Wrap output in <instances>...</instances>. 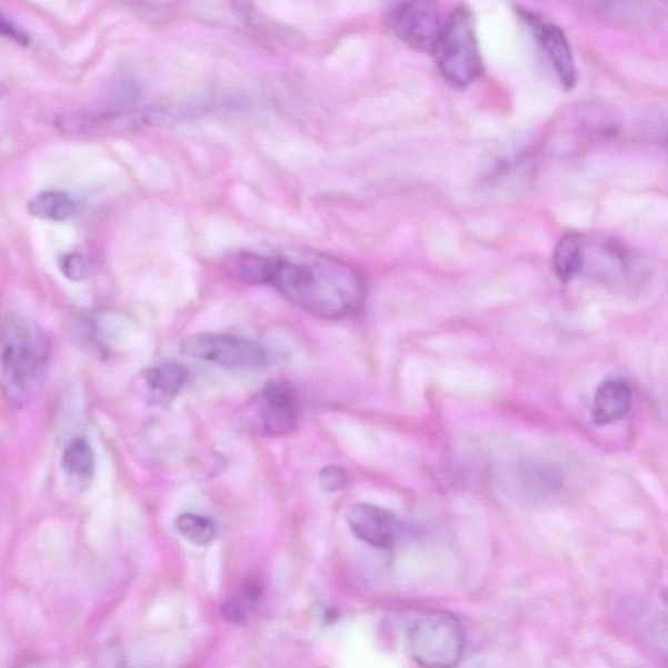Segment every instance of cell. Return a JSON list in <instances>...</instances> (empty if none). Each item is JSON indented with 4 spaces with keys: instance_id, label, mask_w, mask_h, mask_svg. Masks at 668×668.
<instances>
[{
    "instance_id": "obj_19",
    "label": "cell",
    "mask_w": 668,
    "mask_h": 668,
    "mask_svg": "<svg viewBox=\"0 0 668 668\" xmlns=\"http://www.w3.org/2000/svg\"><path fill=\"white\" fill-rule=\"evenodd\" d=\"M0 37H4V39L12 40L18 42L19 44H28L29 36L21 30L17 24L6 18L2 12H0Z\"/></svg>"
},
{
    "instance_id": "obj_18",
    "label": "cell",
    "mask_w": 668,
    "mask_h": 668,
    "mask_svg": "<svg viewBox=\"0 0 668 668\" xmlns=\"http://www.w3.org/2000/svg\"><path fill=\"white\" fill-rule=\"evenodd\" d=\"M348 485V475L340 467L329 465L320 471L319 486L327 493H332L345 489Z\"/></svg>"
},
{
    "instance_id": "obj_9",
    "label": "cell",
    "mask_w": 668,
    "mask_h": 668,
    "mask_svg": "<svg viewBox=\"0 0 668 668\" xmlns=\"http://www.w3.org/2000/svg\"><path fill=\"white\" fill-rule=\"evenodd\" d=\"M520 13L530 26L532 33L536 34L540 47L546 51V56L549 57L562 87L572 89L577 82V71L572 50H570L565 32L536 13L525 10H521Z\"/></svg>"
},
{
    "instance_id": "obj_4",
    "label": "cell",
    "mask_w": 668,
    "mask_h": 668,
    "mask_svg": "<svg viewBox=\"0 0 668 668\" xmlns=\"http://www.w3.org/2000/svg\"><path fill=\"white\" fill-rule=\"evenodd\" d=\"M407 647L419 666L453 668L459 665L465 648L462 622L452 612H427L410 626Z\"/></svg>"
},
{
    "instance_id": "obj_8",
    "label": "cell",
    "mask_w": 668,
    "mask_h": 668,
    "mask_svg": "<svg viewBox=\"0 0 668 668\" xmlns=\"http://www.w3.org/2000/svg\"><path fill=\"white\" fill-rule=\"evenodd\" d=\"M347 522L359 540L379 549L393 546L400 535V524L389 510L367 502L352 505Z\"/></svg>"
},
{
    "instance_id": "obj_6",
    "label": "cell",
    "mask_w": 668,
    "mask_h": 668,
    "mask_svg": "<svg viewBox=\"0 0 668 668\" xmlns=\"http://www.w3.org/2000/svg\"><path fill=\"white\" fill-rule=\"evenodd\" d=\"M387 22L397 39L423 52H432L446 24L438 7L429 2L397 4L389 11Z\"/></svg>"
},
{
    "instance_id": "obj_14",
    "label": "cell",
    "mask_w": 668,
    "mask_h": 668,
    "mask_svg": "<svg viewBox=\"0 0 668 668\" xmlns=\"http://www.w3.org/2000/svg\"><path fill=\"white\" fill-rule=\"evenodd\" d=\"M67 476L78 480H87L93 476L94 452L86 439H73L66 447L62 460Z\"/></svg>"
},
{
    "instance_id": "obj_3",
    "label": "cell",
    "mask_w": 668,
    "mask_h": 668,
    "mask_svg": "<svg viewBox=\"0 0 668 668\" xmlns=\"http://www.w3.org/2000/svg\"><path fill=\"white\" fill-rule=\"evenodd\" d=\"M442 77L457 88L475 82L483 72L476 18L468 4L456 7L432 50Z\"/></svg>"
},
{
    "instance_id": "obj_2",
    "label": "cell",
    "mask_w": 668,
    "mask_h": 668,
    "mask_svg": "<svg viewBox=\"0 0 668 668\" xmlns=\"http://www.w3.org/2000/svg\"><path fill=\"white\" fill-rule=\"evenodd\" d=\"M50 347L40 328L17 312L0 322V363L7 393L26 402L40 387L47 372Z\"/></svg>"
},
{
    "instance_id": "obj_10",
    "label": "cell",
    "mask_w": 668,
    "mask_h": 668,
    "mask_svg": "<svg viewBox=\"0 0 668 668\" xmlns=\"http://www.w3.org/2000/svg\"><path fill=\"white\" fill-rule=\"evenodd\" d=\"M632 407V390L625 379H607L597 389L591 417L597 426L618 422Z\"/></svg>"
},
{
    "instance_id": "obj_15",
    "label": "cell",
    "mask_w": 668,
    "mask_h": 668,
    "mask_svg": "<svg viewBox=\"0 0 668 668\" xmlns=\"http://www.w3.org/2000/svg\"><path fill=\"white\" fill-rule=\"evenodd\" d=\"M261 595L262 590L258 582H247L237 596L222 606L223 619L235 625L245 622L257 609Z\"/></svg>"
},
{
    "instance_id": "obj_13",
    "label": "cell",
    "mask_w": 668,
    "mask_h": 668,
    "mask_svg": "<svg viewBox=\"0 0 668 668\" xmlns=\"http://www.w3.org/2000/svg\"><path fill=\"white\" fill-rule=\"evenodd\" d=\"M29 213L44 221L64 222L72 219L77 205L62 191H44L36 197L28 207Z\"/></svg>"
},
{
    "instance_id": "obj_5",
    "label": "cell",
    "mask_w": 668,
    "mask_h": 668,
    "mask_svg": "<svg viewBox=\"0 0 668 668\" xmlns=\"http://www.w3.org/2000/svg\"><path fill=\"white\" fill-rule=\"evenodd\" d=\"M183 356L207 360L229 370H257L267 362V352L258 342L221 333H197L180 342Z\"/></svg>"
},
{
    "instance_id": "obj_20",
    "label": "cell",
    "mask_w": 668,
    "mask_h": 668,
    "mask_svg": "<svg viewBox=\"0 0 668 668\" xmlns=\"http://www.w3.org/2000/svg\"><path fill=\"white\" fill-rule=\"evenodd\" d=\"M7 93V88L2 84H0V99H2V97H4Z\"/></svg>"
},
{
    "instance_id": "obj_17",
    "label": "cell",
    "mask_w": 668,
    "mask_h": 668,
    "mask_svg": "<svg viewBox=\"0 0 668 668\" xmlns=\"http://www.w3.org/2000/svg\"><path fill=\"white\" fill-rule=\"evenodd\" d=\"M60 270H62L66 279L74 282L82 281L89 276V261L84 255L78 252L67 253L60 261Z\"/></svg>"
},
{
    "instance_id": "obj_7",
    "label": "cell",
    "mask_w": 668,
    "mask_h": 668,
    "mask_svg": "<svg viewBox=\"0 0 668 668\" xmlns=\"http://www.w3.org/2000/svg\"><path fill=\"white\" fill-rule=\"evenodd\" d=\"M257 416L261 431L269 437L295 432L299 422V403L288 381H270L257 397Z\"/></svg>"
},
{
    "instance_id": "obj_1",
    "label": "cell",
    "mask_w": 668,
    "mask_h": 668,
    "mask_svg": "<svg viewBox=\"0 0 668 668\" xmlns=\"http://www.w3.org/2000/svg\"><path fill=\"white\" fill-rule=\"evenodd\" d=\"M266 283L300 310L337 320L362 306L365 283L347 262L315 251H289L266 257Z\"/></svg>"
},
{
    "instance_id": "obj_12",
    "label": "cell",
    "mask_w": 668,
    "mask_h": 668,
    "mask_svg": "<svg viewBox=\"0 0 668 668\" xmlns=\"http://www.w3.org/2000/svg\"><path fill=\"white\" fill-rule=\"evenodd\" d=\"M147 386L154 396L162 399H175L182 390L187 379L183 366L176 362H164L144 372Z\"/></svg>"
},
{
    "instance_id": "obj_16",
    "label": "cell",
    "mask_w": 668,
    "mask_h": 668,
    "mask_svg": "<svg viewBox=\"0 0 668 668\" xmlns=\"http://www.w3.org/2000/svg\"><path fill=\"white\" fill-rule=\"evenodd\" d=\"M177 529L189 542L206 546L216 537V524L209 517L197 514H183L177 519Z\"/></svg>"
},
{
    "instance_id": "obj_11",
    "label": "cell",
    "mask_w": 668,
    "mask_h": 668,
    "mask_svg": "<svg viewBox=\"0 0 668 668\" xmlns=\"http://www.w3.org/2000/svg\"><path fill=\"white\" fill-rule=\"evenodd\" d=\"M585 240L576 232H569L559 240L554 251L552 265L555 273L561 282H569L584 267Z\"/></svg>"
}]
</instances>
